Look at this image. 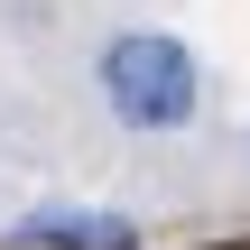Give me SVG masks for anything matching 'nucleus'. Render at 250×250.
<instances>
[{
	"label": "nucleus",
	"mask_w": 250,
	"mask_h": 250,
	"mask_svg": "<svg viewBox=\"0 0 250 250\" xmlns=\"http://www.w3.org/2000/svg\"><path fill=\"white\" fill-rule=\"evenodd\" d=\"M102 102H111V121H130V130H186L195 102H204V65H195L186 37L130 28V37L102 46Z\"/></svg>",
	"instance_id": "f257e3e1"
},
{
	"label": "nucleus",
	"mask_w": 250,
	"mask_h": 250,
	"mask_svg": "<svg viewBox=\"0 0 250 250\" xmlns=\"http://www.w3.org/2000/svg\"><path fill=\"white\" fill-rule=\"evenodd\" d=\"M19 241H46V250H139V232L121 213H37V223H19Z\"/></svg>",
	"instance_id": "f03ea898"
}]
</instances>
